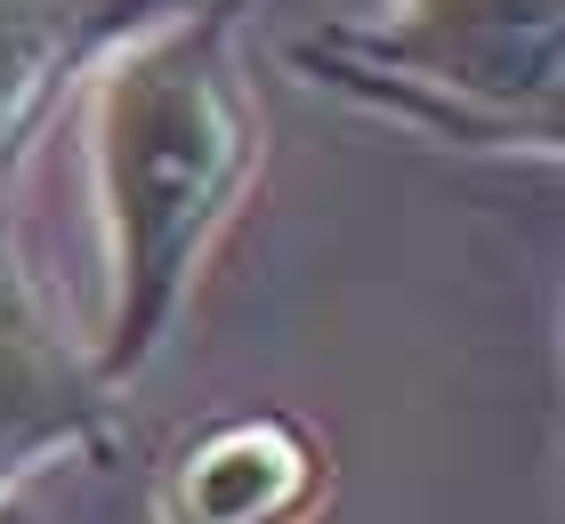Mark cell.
I'll return each instance as SVG.
<instances>
[{
	"mask_svg": "<svg viewBox=\"0 0 565 524\" xmlns=\"http://www.w3.org/2000/svg\"><path fill=\"white\" fill-rule=\"evenodd\" d=\"M243 0H186L97 82V202H106V314L89 372L130 387L170 339L202 258L259 170V121L235 82Z\"/></svg>",
	"mask_w": 565,
	"mask_h": 524,
	"instance_id": "1",
	"label": "cell"
},
{
	"mask_svg": "<svg viewBox=\"0 0 565 524\" xmlns=\"http://www.w3.org/2000/svg\"><path fill=\"white\" fill-rule=\"evenodd\" d=\"M299 65L452 146H557V0H396L388 33L348 24Z\"/></svg>",
	"mask_w": 565,
	"mask_h": 524,
	"instance_id": "2",
	"label": "cell"
},
{
	"mask_svg": "<svg viewBox=\"0 0 565 524\" xmlns=\"http://www.w3.org/2000/svg\"><path fill=\"white\" fill-rule=\"evenodd\" d=\"M331 509V443L299 411L202 419L153 468V524H316Z\"/></svg>",
	"mask_w": 565,
	"mask_h": 524,
	"instance_id": "3",
	"label": "cell"
},
{
	"mask_svg": "<svg viewBox=\"0 0 565 524\" xmlns=\"http://www.w3.org/2000/svg\"><path fill=\"white\" fill-rule=\"evenodd\" d=\"M114 452V387L89 372V347L49 323L33 282H0V501H17L24 477L65 460Z\"/></svg>",
	"mask_w": 565,
	"mask_h": 524,
	"instance_id": "4",
	"label": "cell"
}]
</instances>
